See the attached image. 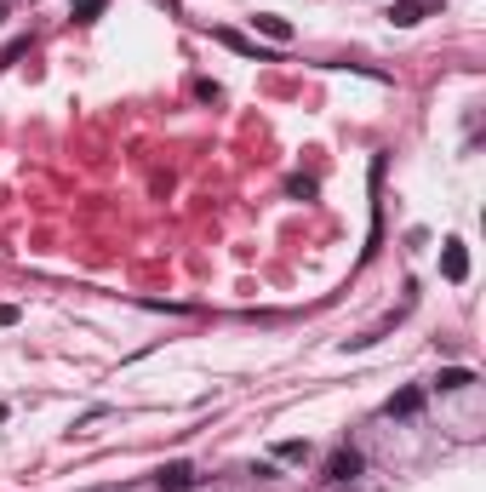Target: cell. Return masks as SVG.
<instances>
[{"label": "cell", "instance_id": "cell-9", "mask_svg": "<svg viewBox=\"0 0 486 492\" xmlns=\"http://www.w3.org/2000/svg\"><path fill=\"white\" fill-rule=\"evenodd\" d=\"M275 453H280V458H292V463H298V458H309V447H304V441H280V447H275Z\"/></svg>", "mask_w": 486, "mask_h": 492}, {"label": "cell", "instance_id": "cell-11", "mask_svg": "<svg viewBox=\"0 0 486 492\" xmlns=\"http://www.w3.org/2000/svg\"><path fill=\"white\" fill-rule=\"evenodd\" d=\"M12 321H18V309H12V304H0V326H12Z\"/></svg>", "mask_w": 486, "mask_h": 492}, {"label": "cell", "instance_id": "cell-8", "mask_svg": "<svg viewBox=\"0 0 486 492\" xmlns=\"http://www.w3.org/2000/svg\"><path fill=\"white\" fill-rule=\"evenodd\" d=\"M435 384H441V390H464V384H475V373H469V366H447Z\"/></svg>", "mask_w": 486, "mask_h": 492}, {"label": "cell", "instance_id": "cell-4", "mask_svg": "<svg viewBox=\"0 0 486 492\" xmlns=\"http://www.w3.org/2000/svg\"><path fill=\"white\" fill-rule=\"evenodd\" d=\"M441 269H447V281H469V252H464V241H447Z\"/></svg>", "mask_w": 486, "mask_h": 492}, {"label": "cell", "instance_id": "cell-3", "mask_svg": "<svg viewBox=\"0 0 486 492\" xmlns=\"http://www.w3.org/2000/svg\"><path fill=\"white\" fill-rule=\"evenodd\" d=\"M429 0H395V6H389V23H401V29H412V23H424L429 18Z\"/></svg>", "mask_w": 486, "mask_h": 492}, {"label": "cell", "instance_id": "cell-2", "mask_svg": "<svg viewBox=\"0 0 486 492\" xmlns=\"http://www.w3.org/2000/svg\"><path fill=\"white\" fill-rule=\"evenodd\" d=\"M155 487H160V492H189V487H195V470H189V463H160V470H155Z\"/></svg>", "mask_w": 486, "mask_h": 492}, {"label": "cell", "instance_id": "cell-6", "mask_svg": "<svg viewBox=\"0 0 486 492\" xmlns=\"http://www.w3.org/2000/svg\"><path fill=\"white\" fill-rule=\"evenodd\" d=\"M417 406H424V390H401V395H389L384 413H389V418H412Z\"/></svg>", "mask_w": 486, "mask_h": 492}, {"label": "cell", "instance_id": "cell-5", "mask_svg": "<svg viewBox=\"0 0 486 492\" xmlns=\"http://www.w3.org/2000/svg\"><path fill=\"white\" fill-rule=\"evenodd\" d=\"M252 29H258V35H269V40H280V46L292 40V23L280 18V12H258V18H252Z\"/></svg>", "mask_w": 486, "mask_h": 492}, {"label": "cell", "instance_id": "cell-10", "mask_svg": "<svg viewBox=\"0 0 486 492\" xmlns=\"http://www.w3.org/2000/svg\"><path fill=\"white\" fill-rule=\"evenodd\" d=\"M75 12H80V18H98V12H103V0H75Z\"/></svg>", "mask_w": 486, "mask_h": 492}, {"label": "cell", "instance_id": "cell-7", "mask_svg": "<svg viewBox=\"0 0 486 492\" xmlns=\"http://www.w3.org/2000/svg\"><path fill=\"white\" fill-rule=\"evenodd\" d=\"M218 40H223V46H229V52H240V58H258V63H263V52H258V46H252V40H247V35H235V29H218Z\"/></svg>", "mask_w": 486, "mask_h": 492}, {"label": "cell", "instance_id": "cell-1", "mask_svg": "<svg viewBox=\"0 0 486 492\" xmlns=\"http://www.w3.org/2000/svg\"><path fill=\"white\" fill-rule=\"evenodd\" d=\"M355 475H360V453L355 447H337L327 458V481H355Z\"/></svg>", "mask_w": 486, "mask_h": 492}]
</instances>
